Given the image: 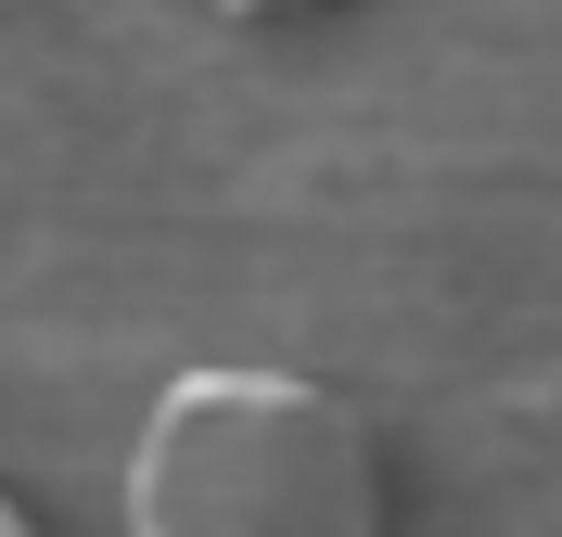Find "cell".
Wrapping results in <instances>:
<instances>
[{
    "label": "cell",
    "mask_w": 562,
    "mask_h": 537,
    "mask_svg": "<svg viewBox=\"0 0 562 537\" xmlns=\"http://www.w3.org/2000/svg\"><path fill=\"white\" fill-rule=\"evenodd\" d=\"M115 512L140 537H371L384 525V448L319 371L269 358H205L167 371L140 410Z\"/></svg>",
    "instance_id": "6da1fadb"
},
{
    "label": "cell",
    "mask_w": 562,
    "mask_h": 537,
    "mask_svg": "<svg viewBox=\"0 0 562 537\" xmlns=\"http://www.w3.org/2000/svg\"><path fill=\"white\" fill-rule=\"evenodd\" d=\"M217 13H319V0H217Z\"/></svg>",
    "instance_id": "7a4b0ae2"
},
{
    "label": "cell",
    "mask_w": 562,
    "mask_h": 537,
    "mask_svg": "<svg viewBox=\"0 0 562 537\" xmlns=\"http://www.w3.org/2000/svg\"><path fill=\"white\" fill-rule=\"evenodd\" d=\"M13 525H26V512H13V500H0V537H13Z\"/></svg>",
    "instance_id": "3957f363"
}]
</instances>
